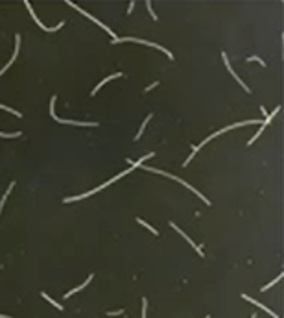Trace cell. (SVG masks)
Here are the masks:
<instances>
[{"mask_svg": "<svg viewBox=\"0 0 284 318\" xmlns=\"http://www.w3.org/2000/svg\"><path fill=\"white\" fill-rule=\"evenodd\" d=\"M242 298H244V300H247L249 304H253V305H257V307H260V309H264V311H266L268 315H271V318H279V316H277V315H275V313H271V309H268V307H266L264 304H260V302H257V300H253V298H249L247 294H242Z\"/></svg>", "mask_w": 284, "mask_h": 318, "instance_id": "6da1fadb", "label": "cell"}, {"mask_svg": "<svg viewBox=\"0 0 284 318\" xmlns=\"http://www.w3.org/2000/svg\"><path fill=\"white\" fill-rule=\"evenodd\" d=\"M57 122H63V124H70V126H87V128H96L98 124L96 122H78V120H65V118H55Z\"/></svg>", "mask_w": 284, "mask_h": 318, "instance_id": "7a4b0ae2", "label": "cell"}, {"mask_svg": "<svg viewBox=\"0 0 284 318\" xmlns=\"http://www.w3.org/2000/svg\"><path fill=\"white\" fill-rule=\"evenodd\" d=\"M92 278H94V274H90V276H89V278H87V279L83 281V285H79V287H76V289H72L70 292H66V294H65V298H70V296H72L74 292H79L81 289H85V287H87V285H89V283L92 281Z\"/></svg>", "mask_w": 284, "mask_h": 318, "instance_id": "3957f363", "label": "cell"}, {"mask_svg": "<svg viewBox=\"0 0 284 318\" xmlns=\"http://www.w3.org/2000/svg\"><path fill=\"white\" fill-rule=\"evenodd\" d=\"M120 76H122V74H120V72H116V74H113V76H109V78H105V80H102V81H100V83H98V85H96V87L92 89V96H94V94H96V93L100 91V87H102L103 83H107V81H111V80H114V78H120Z\"/></svg>", "mask_w": 284, "mask_h": 318, "instance_id": "277c9868", "label": "cell"}, {"mask_svg": "<svg viewBox=\"0 0 284 318\" xmlns=\"http://www.w3.org/2000/svg\"><path fill=\"white\" fill-rule=\"evenodd\" d=\"M137 222H138V224H142V226H144L146 229H150V231H151L153 235H159V231H157V229H153V226H150V224H148V222H144L142 218H137Z\"/></svg>", "mask_w": 284, "mask_h": 318, "instance_id": "5b68a950", "label": "cell"}, {"mask_svg": "<svg viewBox=\"0 0 284 318\" xmlns=\"http://www.w3.org/2000/svg\"><path fill=\"white\" fill-rule=\"evenodd\" d=\"M281 279H282V274H279V276H277V279H273L271 283H268V285H266V287H262L260 291H268V289H271V287H273V285H277V283H279Z\"/></svg>", "mask_w": 284, "mask_h": 318, "instance_id": "8992f818", "label": "cell"}, {"mask_svg": "<svg viewBox=\"0 0 284 318\" xmlns=\"http://www.w3.org/2000/svg\"><path fill=\"white\" fill-rule=\"evenodd\" d=\"M150 118H151V115H150V117H146V120H144V122H142V126L138 128V133H137V137H135L137 141H138V137L142 135V131H144V128H146V124H148V120H150Z\"/></svg>", "mask_w": 284, "mask_h": 318, "instance_id": "52a82bcc", "label": "cell"}, {"mask_svg": "<svg viewBox=\"0 0 284 318\" xmlns=\"http://www.w3.org/2000/svg\"><path fill=\"white\" fill-rule=\"evenodd\" d=\"M42 298H44V300H46V302H50V304H52V305H55V307H57V309H63V305H61V304H57V302H54V300H52V298H50V296H48V294H42Z\"/></svg>", "mask_w": 284, "mask_h": 318, "instance_id": "ba28073f", "label": "cell"}, {"mask_svg": "<svg viewBox=\"0 0 284 318\" xmlns=\"http://www.w3.org/2000/svg\"><path fill=\"white\" fill-rule=\"evenodd\" d=\"M54 105H55V96H52V100H50V115L55 118V111H54Z\"/></svg>", "mask_w": 284, "mask_h": 318, "instance_id": "9c48e42d", "label": "cell"}, {"mask_svg": "<svg viewBox=\"0 0 284 318\" xmlns=\"http://www.w3.org/2000/svg\"><path fill=\"white\" fill-rule=\"evenodd\" d=\"M146 309H148V300H142V318H146Z\"/></svg>", "mask_w": 284, "mask_h": 318, "instance_id": "30bf717a", "label": "cell"}, {"mask_svg": "<svg viewBox=\"0 0 284 318\" xmlns=\"http://www.w3.org/2000/svg\"><path fill=\"white\" fill-rule=\"evenodd\" d=\"M249 61H257V63H260V65H262V67H264V65H266V63H264V61H262V59H260V57H258V56H251V57H249Z\"/></svg>", "mask_w": 284, "mask_h": 318, "instance_id": "8fae6325", "label": "cell"}, {"mask_svg": "<svg viewBox=\"0 0 284 318\" xmlns=\"http://www.w3.org/2000/svg\"><path fill=\"white\" fill-rule=\"evenodd\" d=\"M146 6H148V9H150V13H151V17H153V19H157V15H155V11H153V7H151V2H150V0L146 2Z\"/></svg>", "mask_w": 284, "mask_h": 318, "instance_id": "7c38bea8", "label": "cell"}, {"mask_svg": "<svg viewBox=\"0 0 284 318\" xmlns=\"http://www.w3.org/2000/svg\"><path fill=\"white\" fill-rule=\"evenodd\" d=\"M118 315H124V311H113V313H109V316H118Z\"/></svg>", "mask_w": 284, "mask_h": 318, "instance_id": "4fadbf2b", "label": "cell"}, {"mask_svg": "<svg viewBox=\"0 0 284 318\" xmlns=\"http://www.w3.org/2000/svg\"><path fill=\"white\" fill-rule=\"evenodd\" d=\"M133 7H135V2H129V7H127V11L131 13V11H133Z\"/></svg>", "mask_w": 284, "mask_h": 318, "instance_id": "5bb4252c", "label": "cell"}, {"mask_svg": "<svg viewBox=\"0 0 284 318\" xmlns=\"http://www.w3.org/2000/svg\"><path fill=\"white\" fill-rule=\"evenodd\" d=\"M155 85H159V81H153V83H151V85H150V87H148V89H146V91H151V89H153V87H155Z\"/></svg>", "mask_w": 284, "mask_h": 318, "instance_id": "9a60e30c", "label": "cell"}, {"mask_svg": "<svg viewBox=\"0 0 284 318\" xmlns=\"http://www.w3.org/2000/svg\"><path fill=\"white\" fill-rule=\"evenodd\" d=\"M0 318H11V316H4V315H0Z\"/></svg>", "mask_w": 284, "mask_h": 318, "instance_id": "2e32d148", "label": "cell"}, {"mask_svg": "<svg viewBox=\"0 0 284 318\" xmlns=\"http://www.w3.org/2000/svg\"><path fill=\"white\" fill-rule=\"evenodd\" d=\"M205 318H209V316H205Z\"/></svg>", "mask_w": 284, "mask_h": 318, "instance_id": "e0dca14e", "label": "cell"}]
</instances>
